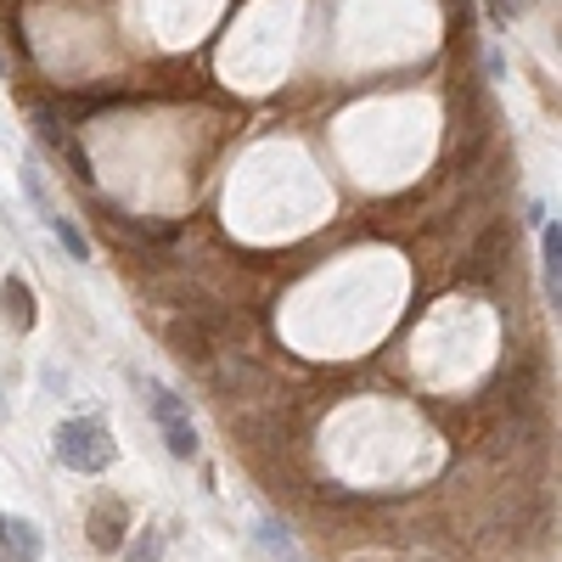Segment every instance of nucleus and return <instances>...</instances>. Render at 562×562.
<instances>
[{
  "mask_svg": "<svg viewBox=\"0 0 562 562\" xmlns=\"http://www.w3.org/2000/svg\"><path fill=\"white\" fill-rule=\"evenodd\" d=\"M147 411H152L158 434H163V445H170V455H175V461H197V455H203V439H197L191 411H186V400H180L175 388L147 383Z\"/></svg>",
  "mask_w": 562,
  "mask_h": 562,
  "instance_id": "2",
  "label": "nucleus"
},
{
  "mask_svg": "<svg viewBox=\"0 0 562 562\" xmlns=\"http://www.w3.org/2000/svg\"><path fill=\"white\" fill-rule=\"evenodd\" d=\"M35 136H40V141H46L51 152H62V158H68L74 180H85V186H90V175H96V170H90V152H85V147H79V141L68 136V129H62V124L51 118V113H35Z\"/></svg>",
  "mask_w": 562,
  "mask_h": 562,
  "instance_id": "4",
  "label": "nucleus"
},
{
  "mask_svg": "<svg viewBox=\"0 0 562 562\" xmlns=\"http://www.w3.org/2000/svg\"><path fill=\"white\" fill-rule=\"evenodd\" d=\"M17 186H23V197H28V209H35V214H51V209H57V203H51V191H46V175H40V163H35V158H28L23 170H17Z\"/></svg>",
  "mask_w": 562,
  "mask_h": 562,
  "instance_id": "9",
  "label": "nucleus"
},
{
  "mask_svg": "<svg viewBox=\"0 0 562 562\" xmlns=\"http://www.w3.org/2000/svg\"><path fill=\"white\" fill-rule=\"evenodd\" d=\"M163 557V540L158 535H141L136 546H129V562H158Z\"/></svg>",
  "mask_w": 562,
  "mask_h": 562,
  "instance_id": "11",
  "label": "nucleus"
},
{
  "mask_svg": "<svg viewBox=\"0 0 562 562\" xmlns=\"http://www.w3.org/2000/svg\"><path fill=\"white\" fill-rule=\"evenodd\" d=\"M0 79H7V57H0Z\"/></svg>",
  "mask_w": 562,
  "mask_h": 562,
  "instance_id": "13",
  "label": "nucleus"
},
{
  "mask_svg": "<svg viewBox=\"0 0 562 562\" xmlns=\"http://www.w3.org/2000/svg\"><path fill=\"white\" fill-rule=\"evenodd\" d=\"M540 276H546V299H562V225L557 214L540 220Z\"/></svg>",
  "mask_w": 562,
  "mask_h": 562,
  "instance_id": "6",
  "label": "nucleus"
},
{
  "mask_svg": "<svg viewBox=\"0 0 562 562\" xmlns=\"http://www.w3.org/2000/svg\"><path fill=\"white\" fill-rule=\"evenodd\" d=\"M259 540H264V546H271V551H282V557L292 551V535H287V528H282V523H259Z\"/></svg>",
  "mask_w": 562,
  "mask_h": 562,
  "instance_id": "10",
  "label": "nucleus"
},
{
  "mask_svg": "<svg viewBox=\"0 0 562 562\" xmlns=\"http://www.w3.org/2000/svg\"><path fill=\"white\" fill-rule=\"evenodd\" d=\"M0 528H7V512H0Z\"/></svg>",
  "mask_w": 562,
  "mask_h": 562,
  "instance_id": "14",
  "label": "nucleus"
},
{
  "mask_svg": "<svg viewBox=\"0 0 562 562\" xmlns=\"http://www.w3.org/2000/svg\"><path fill=\"white\" fill-rule=\"evenodd\" d=\"M276 562H282V557H276ZM287 562H292V557H287Z\"/></svg>",
  "mask_w": 562,
  "mask_h": 562,
  "instance_id": "15",
  "label": "nucleus"
},
{
  "mask_svg": "<svg viewBox=\"0 0 562 562\" xmlns=\"http://www.w3.org/2000/svg\"><path fill=\"white\" fill-rule=\"evenodd\" d=\"M40 557H46L40 523H28V517H7V528H0V562H40Z\"/></svg>",
  "mask_w": 562,
  "mask_h": 562,
  "instance_id": "5",
  "label": "nucleus"
},
{
  "mask_svg": "<svg viewBox=\"0 0 562 562\" xmlns=\"http://www.w3.org/2000/svg\"><path fill=\"white\" fill-rule=\"evenodd\" d=\"M124 528H129L124 501H118V495H108V501L90 507V517H85V540L102 551V557H118V551H124Z\"/></svg>",
  "mask_w": 562,
  "mask_h": 562,
  "instance_id": "3",
  "label": "nucleus"
},
{
  "mask_svg": "<svg viewBox=\"0 0 562 562\" xmlns=\"http://www.w3.org/2000/svg\"><path fill=\"white\" fill-rule=\"evenodd\" d=\"M40 220H46V230H51V237L62 242V253H68L74 264H90V237H85V230L74 225V214L51 209V214H40Z\"/></svg>",
  "mask_w": 562,
  "mask_h": 562,
  "instance_id": "8",
  "label": "nucleus"
},
{
  "mask_svg": "<svg viewBox=\"0 0 562 562\" xmlns=\"http://www.w3.org/2000/svg\"><path fill=\"white\" fill-rule=\"evenodd\" d=\"M51 455H57V467L96 478L118 461V439H113L108 416H68V422H57V434H51Z\"/></svg>",
  "mask_w": 562,
  "mask_h": 562,
  "instance_id": "1",
  "label": "nucleus"
},
{
  "mask_svg": "<svg viewBox=\"0 0 562 562\" xmlns=\"http://www.w3.org/2000/svg\"><path fill=\"white\" fill-rule=\"evenodd\" d=\"M517 7H523V0H489V17L507 23V17H517Z\"/></svg>",
  "mask_w": 562,
  "mask_h": 562,
  "instance_id": "12",
  "label": "nucleus"
},
{
  "mask_svg": "<svg viewBox=\"0 0 562 562\" xmlns=\"http://www.w3.org/2000/svg\"><path fill=\"white\" fill-rule=\"evenodd\" d=\"M0 310H7V321L17 326V333H28V326L40 321V310H35V287H28L23 276H7V282H0Z\"/></svg>",
  "mask_w": 562,
  "mask_h": 562,
  "instance_id": "7",
  "label": "nucleus"
}]
</instances>
